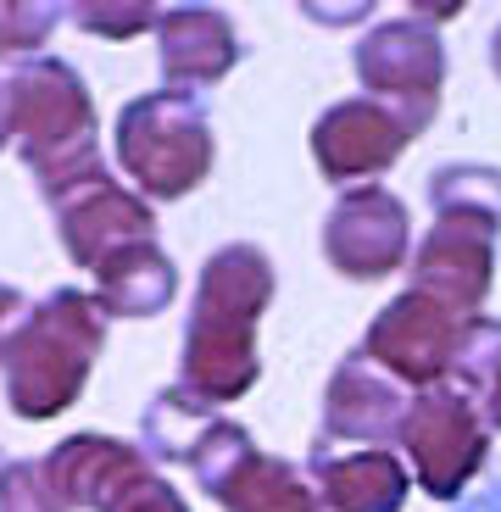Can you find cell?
Returning <instances> with one entry per match:
<instances>
[{
  "mask_svg": "<svg viewBox=\"0 0 501 512\" xmlns=\"http://www.w3.org/2000/svg\"><path fill=\"white\" fill-rule=\"evenodd\" d=\"M101 334V307L84 290H56L39 307H28L12 340L0 346V379H6V401L17 418L39 423L73 407L101 351Z\"/></svg>",
  "mask_w": 501,
  "mask_h": 512,
  "instance_id": "obj_1",
  "label": "cell"
},
{
  "mask_svg": "<svg viewBox=\"0 0 501 512\" xmlns=\"http://www.w3.org/2000/svg\"><path fill=\"white\" fill-rule=\"evenodd\" d=\"M12 95V145L23 151L34 184L51 201L67 190L101 179L95 167V112L84 95V78L62 56H28L6 78Z\"/></svg>",
  "mask_w": 501,
  "mask_h": 512,
  "instance_id": "obj_2",
  "label": "cell"
},
{
  "mask_svg": "<svg viewBox=\"0 0 501 512\" xmlns=\"http://www.w3.org/2000/svg\"><path fill=\"white\" fill-rule=\"evenodd\" d=\"M56 496L67 507H95V512H184L151 474L140 468L129 446L106 435H73L45 457Z\"/></svg>",
  "mask_w": 501,
  "mask_h": 512,
  "instance_id": "obj_3",
  "label": "cell"
},
{
  "mask_svg": "<svg viewBox=\"0 0 501 512\" xmlns=\"http://www.w3.org/2000/svg\"><path fill=\"white\" fill-rule=\"evenodd\" d=\"M117 151H123V162H129L151 190L173 195V190H184V184H195V173H201V162H206L201 117H195L190 106L167 101V95L134 101L129 112H123V123H117Z\"/></svg>",
  "mask_w": 501,
  "mask_h": 512,
  "instance_id": "obj_4",
  "label": "cell"
},
{
  "mask_svg": "<svg viewBox=\"0 0 501 512\" xmlns=\"http://www.w3.org/2000/svg\"><path fill=\"white\" fill-rule=\"evenodd\" d=\"M51 206H56V218H62L67 251H73V262H84V268H101L106 256H117L129 245V234H145V223H151L106 173L90 184H78V190H67L62 201H51Z\"/></svg>",
  "mask_w": 501,
  "mask_h": 512,
  "instance_id": "obj_5",
  "label": "cell"
},
{
  "mask_svg": "<svg viewBox=\"0 0 501 512\" xmlns=\"http://www.w3.org/2000/svg\"><path fill=\"white\" fill-rule=\"evenodd\" d=\"M167 262L145 245H123L101 262V301L112 312H156L167 301Z\"/></svg>",
  "mask_w": 501,
  "mask_h": 512,
  "instance_id": "obj_6",
  "label": "cell"
},
{
  "mask_svg": "<svg viewBox=\"0 0 501 512\" xmlns=\"http://www.w3.org/2000/svg\"><path fill=\"white\" fill-rule=\"evenodd\" d=\"M0 512H67L51 474L39 462H6L0 468Z\"/></svg>",
  "mask_w": 501,
  "mask_h": 512,
  "instance_id": "obj_7",
  "label": "cell"
},
{
  "mask_svg": "<svg viewBox=\"0 0 501 512\" xmlns=\"http://www.w3.org/2000/svg\"><path fill=\"white\" fill-rule=\"evenodd\" d=\"M56 6H17V0H0V56H17V51H34L45 45L56 28Z\"/></svg>",
  "mask_w": 501,
  "mask_h": 512,
  "instance_id": "obj_8",
  "label": "cell"
},
{
  "mask_svg": "<svg viewBox=\"0 0 501 512\" xmlns=\"http://www.w3.org/2000/svg\"><path fill=\"white\" fill-rule=\"evenodd\" d=\"M78 28H95V34H129L145 23V12H106V6H78L73 12Z\"/></svg>",
  "mask_w": 501,
  "mask_h": 512,
  "instance_id": "obj_9",
  "label": "cell"
},
{
  "mask_svg": "<svg viewBox=\"0 0 501 512\" xmlns=\"http://www.w3.org/2000/svg\"><path fill=\"white\" fill-rule=\"evenodd\" d=\"M23 312H28L23 290H12V284H0V346L12 340V329L23 323Z\"/></svg>",
  "mask_w": 501,
  "mask_h": 512,
  "instance_id": "obj_10",
  "label": "cell"
},
{
  "mask_svg": "<svg viewBox=\"0 0 501 512\" xmlns=\"http://www.w3.org/2000/svg\"><path fill=\"white\" fill-rule=\"evenodd\" d=\"M12 140V95H6V78H0V145Z\"/></svg>",
  "mask_w": 501,
  "mask_h": 512,
  "instance_id": "obj_11",
  "label": "cell"
},
{
  "mask_svg": "<svg viewBox=\"0 0 501 512\" xmlns=\"http://www.w3.org/2000/svg\"><path fill=\"white\" fill-rule=\"evenodd\" d=\"M0 468H6V462H0Z\"/></svg>",
  "mask_w": 501,
  "mask_h": 512,
  "instance_id": "obj_12",
  "label": "cell"
}]
</instances>
